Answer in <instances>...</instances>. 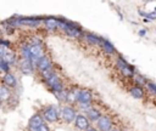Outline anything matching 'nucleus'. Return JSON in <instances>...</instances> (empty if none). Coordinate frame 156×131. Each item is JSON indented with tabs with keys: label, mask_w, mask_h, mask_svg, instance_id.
Here are the masks:
<instances>
[{
	"label": "nucleus",
	"mask_w": 156,
	"mask_h": 131,
	"mask_svg": "<svg viewBox=\"0 0 156 131\" xmlns=\"http://www.w3.org/2000/svg\"><path fill=\"white\" fill-rule=\"evenodd\" d=\"M77 114L78 110L74 106L63 104L60 108V119H62V121H65L66 124H73L77 118Z\"/></svg>",
	"instance_id": "nucleus-4"
},
{
	"label": "nucleus",
	"mask_w": 156,
	"mask_h": 131,
	"mask_svg": "<svg viewBox=\"0 0 156 131\" xmlns=\"http://www.w3.org/2000/svg\"><path fill=\"white\" fill-rule=\"evenodd\" d=\"M0 80H1V84H2L4 86L9 87L10 90L17 89V86H18V80H17V76H16V75H15L12 72L2 74V75H1V78H0Z\"/></svg>",
	"instance_id": "nucleus-7"
},
{
	"label": "nucleus",
	"mask_w": 156,
	"mask_h": 131,
	"mask_svg": "<svg viewBox=\"0 0 156 131\" xmlns=\"http://www.w3.org/2000/svg\"><path fill=\"white\" fill-rule=\"evenodd\" d=\"M94 95L89 89H79L77 95V104H91Z\"/></svg>",
	"instance_id": "nucleus-6"
},
{
	"label": "nucleus",
	"mask_w": 156,
	"mask_h": 131,
	"mask_svg": "<svg viewBox=\"0 0 156 131\" xmlns=\"http://www.w3.org/2000/svg\"><path fill=\"white\" fill-rule=\"evenodd\" d=\"M100 47H101V50H102L106 55H108V56H117V55H118V51L116 50L115 45H113L110 40L105 39V38H102L101 44H100Z\"/></svg>",
	"instance_id": "nucleus-13"
},
{
	"label": "nucleus",
	"mask_w": 156,
	"mask_h": 131,
	"mask_svg": "<svg viewBox=\"0 0 156 131\" xmlns=\"http://www.w3.org/2000/svg\"><path fill=\"white\" fill-rule=\"evenodd\" d=\"M95 127L99 131H111L115 127V123L108 114H102V116L95 123Z\"/></svg>",
	"instance_id": "nucleus-5"
},
{
	"label": "nucleus",
	"mask_w": 156,
	"mask_h": 131,
	"mask_svg": "<svg viewBox=\"0 0 156 131\" xmlns=\"http://www.w3.org/2000/svg\"><path fill=\"white\" fill-rule=\"evenodd\" d=\"M43 84L52 92V93H58V92H62L66 90L65 87V82L62 81V79L60 78V75L55 72H52L49 76H46L44 80H41Z\"/></svg>",
	"instance_id": "nucleus-2"
},
{
	"label": "nucleus",
	"mask_w": 156,
	"mask_h": 131,
	"mask_svg": "<svg viewBox=\"0 0 156 131\" xmlns=\"http://www.w3.org/2000/svg\"><path fill=\"white\" fill-rule=\"evenodd\" d=\"M152 12H155V13H156V7H155V8H154V11H152Z\"/></svg>",
	"instance_id": "nucleus-28"
},
{
	"label": "nucleus",
	"mask_w": 156,
	"mask_h": 131,
	"mask_svg": "<svg viewBox=\"0 0 156 131\" xmlns=\"http://www.w3.org/2000/svg\"><path fill=\"white\" fill-rule=\"evenodd\" d=\"M128 92L135 99H144V97H145V90H144V87H140V86H136V85H133L132 87H129Z\"/></svg>",
	"instance_id": "nucleus-18"
},
{
	"label": "nucleus",
	"mask_w": 156,
	"mask_h": 131,
	"mask_svg": "<svg viewBox=\"0 0 156 131\" xmlns=\"http://www.w3.org/2000/svg\"><path fill=\"white\" fill-rule=\"evenodd\" d=\"M37 131H50V127L48 126V124H46V123H44L39 129H37Z\"/></svg>",
	"instance_id": "nucleus-24"
},
{
	"label": "nucleus",
	"mask_w": 156,
	"mask_h": 131,
	"mask_svg": "<svg viewBox=\"0 0 156 131\" xmlns=\"http://www.w3.org/2000/svg\"><path fill=\"white\" fill-rule=\"evenodd\" d=\"M82 39L84 41H87L89 45H91V46H99V47H100V44H101V40H102L101 36H99V35H96V34H94L91 32H84Z\"/></svg>",
	"instance_id": "nucleus-14"
},
{
	"label": "nucleus",
	"mask_w": 156,
	"mask_h": 131,
	"mask_svg": "<svg viewBox=\"0 0 156 131\" xmlns=\"http://www.w3.org/2000/svg\"><path fill=\"white\" fill-rule=\"evenodd\" d=\"M111 131H122V130H121V129H117V127H113Z\"/></svg>",
	"instance_id": "nucleus-27"
},
{
	"label": "nucleus",
	"mask_w": 156,
	"mask_h": 131,
	"mask_svg": "<svg viewBox=\"0 0 156 131\" xmlns=\"http://www.w3.org/2000/svg\"><path fill=\"white\" fill-rule=\"evenodd\" d=\"M132 80L134 81V85L140 86V87H145L146 82L149 81L144 75H140V74H135V75L133 76V79H132Z\"/></svg>",
	"instance_id": "nucleus-20"
},
{
	"label": "nucleus",
	"mask_w": 156,
	"mask_h": 131,
	"mask_svg": "<svg viewBox=\"0 0 156 131\" xmlns=\"http://www.w3.org/2000/svg\"><path fill=\"white\" fill-rule=\"evenodd\" d=\"M0 38H1V30H0Z\"/></svg>",
	"instance_id": "nucleus-30"
},
{
	"label": "nucleus",
	"mask_w": 156,
	"mask_h": 131,
	"mask_svg": "<svg viewBox=\"0 0 156 131\" xmlns=\"http://www.w3.org/2000/svg\"><path fill=\"white\" fill-rule=\"evenodd\" d=\"M45 121H44V119L41 118V115H40V113H35V114H33L30 118H29V120H28V130H37V129H39L43 124H44Z\"/></svg>",
	"instance_id": "nucleus-16"
},
{
	"label": "nucleus",
	"mask_w": 156,
	"mask_h": 131,
	"mask_svg": "<svg viewBox=\"0 0 156 131\" xmlns=\"http://www.w3.org/2000/svg\"><path fill=\"white\" fill-rule=\"evenodd\" d=\"M40 115H41V118L44 119L45 123H50V124L57 123L60 120V108L55 104L46 106L41 109Z\"/></svg>",
	"instance_id": "nucleus-3"
},
{
	"label": "nucleus",
	"mask_w": 156,
	"mask_h": 131,
	"mask_svg": "<svg viewBox=\"0 0 156 131\" xmlns=\"http://www.w3.org/2000/svg\"><path fill=\"white\" fill-rule=\"evenodd\" d=\"M84 115L88 118V120L90 121V124H95L101 116H102V112L100 110V109H98L96 107H90L85 113H84Z\"/></svg>",
	"instance_id": "nucleus-15"
},
{
	"label": "nucleus",
	"mask_w": 156,
	"mask_h": 131,
	"mask_svg": "<svg viewBox=\"0 0 156 131\" xmlns=\"http://www.w3.org/2000/svg\"><path fill=\"white\" fill-rule=\"evenodd\" d=\"M43 25L44 29L48 32H56L58 30V17L49 16L43 18Z\"/></svg>",
	"instance_id": "nucleus-12"
},
{
	"label": "nucleus",
	"mask_w": 156,
	"mask_h": 131,
	"mask_svg": "<svg viewBox=\"0 0 156 131\" xmlns=\"http://www.w3.org/2000/svg\"><path fill=\"white\" fill-rule=\"evenodd\" d=\"M11 99H12V91L9 87L0 84V104L7 103Z\"/></svg>",
	"instance_id": "nucleus-17"
},
{
	"label": "nucleus",
	"mask_w": 156,
	"mask_h": 131,
	"mask_svg": "<svg viewBox=\"0 0 156 131\" xmlns=\"http://www.w3.org/2000/svg\"><path fill=\"white\" fill-rule=\"evenodd\" d=\"M58 30L63 32L71 39H82L84 30L82 27L66 18H58Z\"/></svg>",
	"instance_id": "nucleus-1"
},
{
	"label": "nucleus",
	"mask_w": 156,
	"mask_h": 131,
	"mask_svg": "<svg viewBox=\"0 0 156 131\" xmlns=\"http://www.w3.org/2000/svg\"><path fill=\"white\" fill-rule=\"evenodd\" d=\"M18 23L21 25H27L30 28H38L43 24V17H18Z\"/></svg>",
	"instance_id": "nucleus-8"
},
{
	"label": "nucleus",
	"mask_w": 156,
	"mask_h": 131,
	"mask_svg": "<svg viewBox=\"0 0 156 131\" xmlns=\"http://www.w3.org/2000/svg\"><path fill=\"white\" fill-rule=\"evenodd\" d=\"M28 131H37V130H28Z\"/></svg>",
	"instance_id": "nucleus-29"
},
{
	"label": "nucleus",
	"mask_w": 156,
	"mask_h": 131,
	"mask_svg": "<svg viewBox=\"0 0 156 131\" xmlns=\"http://www.w3.org/2000/svg\"><path fill=\"white\" fill-rule=\"evenodd\" d=\"M17 67L20 69V72L24 75H32L35 69L33 67V63L30 59H18V63H17Z\"/></svg>",
	"instance_id": "nucleus-11"
},
{
	"label": "nucleus",
	"mask_w": 156,
	"mask_h": 131,
	"mask_svg": "<svg viewBox=\"0 0 156 131\" xmlns=\"http://www.w3.org/2000/svg\"><path fill=\"white\" fill-rule=\"evenodd\" d=\"M79 89H80V87L67 90V95H66V104H69V106H74V107H76V104H77V95H78Z\"/></svg>",
	"instance_id": "nucleus-19"
},
{
	"label": "nucleus",
	"mask_w": 156,
	"mask_h": 131,
	"mask_svg": "<svg viewBox=\"0 0 156 131\" xmlns=\"http://www.w3.org/2000/svg\"><path fill=\"white\" fill-rule=\"evenodd\" d=\"M145 89L152 95V96H156V84L155 82H152V81H147L146 82V85H145Z\"/></svg>",
	"instance_id": "nucleus-23"
},
{
	"label": "nucleus",
	"mask_w": 156,
	"mask_h": 131,
	"mask_svg": "<svg viewBox=\"0 0 156 131\" xmlns=\"http://www.w3.org/2000/svg\"><path fill=\"white\" fill-rule=\"evenodd\" d=\"M52 67H54V63H52L51 58L48 55H45L44 57H41L37 62V64H35V72L39 74V73H43V72H45V70H48V69H50Z\"/></svg>",
	"instance_id": "nucleus-10"
},
{
	"label": "nucleus",
	"mask_w": 156,
	"mask_h": 131,
	"mask_svg": "<svg viewBox=\"0 0 156 131\" xmlns=\"http://www.w3.org/2000/svg\"><path fill=\"white\" fill-rule=\"evenodd\" d=\"M138 34H139L140 36H145V35H146V29H140V30L138 32Z\"/></svg>",
	"instance_id": "nucleus-25"
},
{
	"label": "nucleus",
	"mask_w": 156,
	"mask_h": 131,
	"mask_svg": "<svg viewBox=\"0 0 156 131\" xmlns=\"http://www.w3.org/2000/svg\"><path fill=\"white\" fill-rule=\"evenodd\" d=\"M87 131H99V130H98L96 127H93V126H91V127H90V129H88Z\"/></svg>",
	"instance_id": "nucleus-26"
},
{
	"label": "nucleus",
	"mask_w": 156,
	"mask_h": 131,
	"mask_svg": "<svg viewBox=\"0 0 156 131\" xmlns=\"http://www.w3.org/2000/svg\"><path fill=\"white\" fill-rule=\"evenodd\" d=\"M116 67L118 68V70H122L123 68H126V67H128L129 66V63L126 61V58L123 57V56H121V55H117V57H116Z\"/></svg>",
	"instance_id": "nucleus-21"
},
{
	"label": "nucleus",
	"mask_w": 156,
	"mask_h": 131,
	"mask_svg": "<svg viewBox=\"0 0 156 131\" xmlns=\"http://www.w3.org/2000/svg\"><path fill=\"white\" fill-rule=\"evenodd\" d=\"M73 124H74V127L78 129L79 131H87L88 129L91 127L90 121L88 120V118L83 113H78L77 114V118H76V120H74Z\"/></svg>",
	"instance_id": "nucleus-9"
},
{
	"label": "nucleus",
	"mask_w": 156,
	"mask_h": 131,
	"mask_svg": "<svg viewBox=\"0 0 156 131\" xmlns=\"http://www.w3.org/2000/svg\"><path fill=\"white\" fill-rule=\"evenodd\" d=\"M11 69H12V67H11L9 63H6L5 61L0 59V70H1L2 74H5V73H10Z\"/></svg>",
	"instance_id": "nucleus-22"
}]
</instances>
